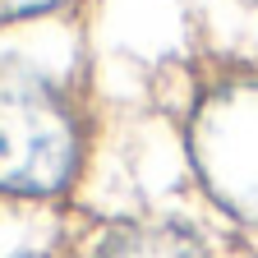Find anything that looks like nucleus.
I'll list each match as a JSON object with an SVG mask.
<instances>
[{"instance_id":"obj_1","label":"nucleus","mask_w":258,"mask_h":258,"mask_svg":"<svg viewBox=\"0 0 258 258\" xmlns=\"http://www.w3.org/2000/svg\"><path fill=\"white\" fill-rule=\"evenodd\" d=\"M92 120L79 97L19 55L0 60V199L60 203L79 189Z\"/></svg>"},{"instance_id":"obj_2","label":"nucleus","mask_w":258,"mask_h":258,"mask_svg":"<svg viewBox=\"0 0 258 258\" xmlns=\"http://www.w3.org/2000/svg\"><path fill=\"white\" fill-rule=\"evenodd\" d=\"M184 152L203 194L244 226H258V70L221 64L184 111Z\"/></svg>"},{"instance_id":"obj_3","label":"nucleus","mask_w":258,"mask_h":258,"mask_svg":"<svg viewBox=\"0 0 258 258\" xmlns=\"http://www.w3.org/2000/svg\"><path fill=\"white\" fill-rule=\"evenodd\" d=\"M88 258H226L221 244L184 217H124L97 235Z\"/></svg>"},{"instance_id":"obj_4","label":"nucleus","mask_w":258,"mask_h":258,"mask_svg":"<svg viewBox=\"0 0 258 258\" xmlns=\"http://www.w3.org/2000/svg\"><path fill=\"white\" fill-rule=\"evenodd\" d=\"M74 5L79 0H0V28L28 23V19H51V14H64Z\"/></svg>"},{"instance_id":"obj_5","label":"nucleus","mask_w":258,"mask_h":258,"mask_svg":"<svg viewBox=\"0 0 258 258\" xmlns=\"http://www.w3.org/2000/svg\"><path fill=\"white\" fill-rule=\"evenodd\" d=\"M23 258H55V253H23Z\"/></svg>"}]
</instances>
